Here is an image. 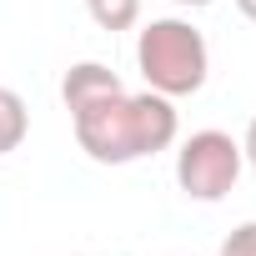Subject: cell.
<instances>
[{
  "label": "cell",
  "mask_w": 256,
  "mask_h": 256,
  "mask_svg": "<svg viewBox=\"0 0 256 256\" xmlns=\"http://www.w3.org/2000/svg\"><path fill=\"white\" fill-rule=\"evenodd\" d=\"M70 120H76L80 151L100 166H131L141 156H156L181 131L176 106L156 90H141V96L116 90V96H106L86 110H70Z\"/></svg>",
  "instance_id": "obj_1"
},
{
  "label": "cell",
  "mask_w": 256,
  "mask_h": 256,
  "mask_svg": "<svg viewBox=\"0 0 256 256\" xmlns=\"http://www.w3.org/2000/svg\"><path fill=\"white\" fill-rule=\"evenodd\" d=\"M136 66H141V80L146 90L166 96V100H181V96H196L206 86V70H211V50H206V36L181 20V16H161L141 30L136 40Z\"/></svg>",
  "instance_id": "obj_2"
},
{
  "label": "cell",
  "mask_w": 256,
  "mask_h": 256,
  "mask_svg": "<svg viewBox=\"0 0 256 256\" xmlns=\"http://www.w3.org/2000/svg\"><path fill=\"white\" fill-rule=\"evenodd\" d=\"M241 166H246V156H241L236 136H226V131H191L181 141V151H176V186L191 201L211 206V201L236 191Z\"/></svg>",
  "instance_id": "obj_3"
},
{
  "label": "cell",
  "mask_w": 256,
  "mask_h": 256,
  "mask_svg": "<svg viewBox=\"0 0 256 256\" xmlns=\"http://www.w3.org/2000/svg\"><path fill=\"white\" fill-rule=\"evenodd\" d=\"M116 90H126V86H120V76H116L110 66H100V60H76V66L66 70V80H60L66 110H86V106H96V100H106V96H116Z\"/></svg>",
  "instance_id": "obj_4"
},
{
  "label": "cell",
  "mask_w": 256,
  "mask_h": 256,
  "mask_svg": "<svg viewBox=\"0 0 256 256\" xmlns=\"http://www.w3.org/2000/svg\"><path fill=\"white\" fill-rule=\"evenodd\" d=\"M26 131H30V110H26V100H20L10 86H0V156H10V151L26 141Z\"/></svg>",
  "instance_id": "obj_5"
},
{
  "label": "cell",
  "mask_w": 256,
  "mask_h": 256,
  "mask_svg": "<svg viewBox=\"0 0 256 256\" xmlns=\"http://www.w3.org/2000/svg\"><path fill=\"white\" fill-rule=\"evenodd\" d=\"M86 10L100 30H131L141 20V0H86Z\"/></svg>",
  "instance_id": "obj_6"
},
{
  "label": "cell",
  "mask_w": 256,
  "mask_h": 256,
  "mask_svg": "<svg viewBox=\"0 0 256 256\" xmlns=\"http://www.w3.org/2000/svg\"><path fill=\"white\" fill-rule=\"evenodd\" d=\"M221 256H256V221H241V226L221 241Z\"/></svg>",
  "instance_id": "obj_7"
},
{
  "label": "cell",
  "mask_w": 256,
  "mask_h": 256,
  "mask_svg": "<svg viewBox=\"0 0 256 256\" xmlns=\"http://www.w3.org/2000/svg\"><path fill=\"white\" fill-rule=\"evenodd\" d=\"M241 156L256 166V116H251V126H246V136H241Z\"/></svg>",
  "instance_id": "obj_8"
},
{
  "label": "cell",
  "mask_w": 256,
  "mask_h": 256,
  "mask_svg": "<svg viewBox=\"0 0 256 256\" xmlns=\"http://www.w3.org/2000/svg\"><path fill=\"white\" fill-rule=\"evenodd\" d=\"M236 10H241V16H246V20L256 26V0H236Z\"/></svg>",
  "instance_id": "obj_9"
},
{
  "label": "cell",
  "mask_w": 256,
  "mask_h": 256,
  "mask_svg": "<svg viewBox=\"0 0 256 256\" xmlns=\"http://www.w3.org/2000/svg\"><path fill=\"white\" fill-rule=\"evenodd\" d=\"M176 6H191V10H201V6H211V0H176Z\"/></svg>",
  "instance_id": "obj_10"
}]
</instances>
